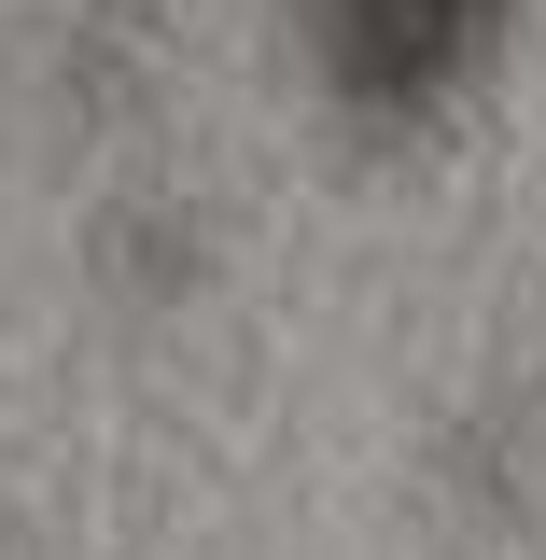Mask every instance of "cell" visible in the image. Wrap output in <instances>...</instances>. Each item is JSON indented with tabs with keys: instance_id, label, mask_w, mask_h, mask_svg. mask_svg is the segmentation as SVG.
I'll use <instances>...</instances> for the list:
<instances>
[{
	"instance_id": "cell-1",
	"label": "cell",
	"mask_w": 546,
	"mask_h": 560,
	"mask_svg": "<svg viewBox=\"0 0 546 560\" xmlns=\"http://www.w3.org/2000/svg\"><path fill=\"white\" fill-rule=\"evenodd\" d=\"M309 14H323V70L350 98H379V113L449 98L504 43V0H309Z\"/></svg>"
}]
</instances>
